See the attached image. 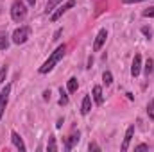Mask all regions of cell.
I'll use <instances>...</instances> for the list:
<instances>
[{
    "instance_id": "6da1fadb",
    "label": "cell",
    "mask_w": 154,
    "mask_h": 152,
    "mask_svg": "<svg viewBox=\"0 0 154 152\" xmlns=\"http://www.w3.org/2000/svg\"><path fill=\"white\" fill-rule=\"evenodd\" d=\"M65 54H66V45L63 43V45H59V47H57V48L48 56V59L39 66L38 72H39V74H48V72H50V70H52V68H54V66L63 59V56H65Z\"/></svg>"
},
{
    "instance_id": "7a4b0ae2",
    "label": "cell",
    "mask_w": 154,
    "mask_h": 152,
    "mask_svg": "<svg viewBox=\"0 0 154 152\" xmlns=\"http://www.w3.org/2000/svg\"><path fill=\"white\" fill-rule=\"evenodd\" d=\"M27 16V5L22 0H14L11 5V18L14 22H23Z\"/></svg>"
},
{
    "instance_id": "3957f363",
    "label": "cell",
    "mask_w": 154,
    "mask_h": 152,
    "mask_svg": "<svg viewBox=\"0 0 154 152\" xmlns=\"http://www.w3.org/2000/svg\"><path fill=\"white\" fill-rule=\"evenodd\" d=\"M29 36H31V27L23 25V27H18V29L13 32L11 39H13V43H14V45H23V43L29 39Z\"/></svg>"
},
{
    "instance_id": "277c9868",
    "label": "cell",
    "mask_w": 154,
    "mask_h": 152,
    "mask_svg": "<svg viewBox=\"0 0 154 152\" xmlns=\"http://www.w3.org/2000/svg\"><path fill=\"white\" fill-rule=\"evenodd\" d=\"M74 5H75V0H68V2H65L63 5H59V7H57V11L50 14V22H57V20H59L66 11H70Z\"/></svg>"
},
{
    "instance_id": "5b68a950",
    "label": "cell",
    "mask_w": 154,
    "mask_h": 152,
    "mask_svg": "<svg viewBox=\"0 0 154 152\" xmlns=\"http://www.w3.org/2000/svg\"><path fill=\"white\" fill-rule=\"evenodd\" d=\"M9 93H11V84H5V88L0 91V118L4 116V111L9 102Z\"/></svg>"
},
{
    "instance_id": "8992f818",
    "label": "cell",
    "mask_w": 154,
    "mask_h": 152,
    "mask_svg": "<svg viewBox=\"0 0 154 152\" xmlns=\"http://www.w3.org/2000/svg\"><path fill=\"white\" fill-rule=\"evenodd\" d=\"M79 138H81V132L79 131H74L68 138H65V149L66 150H72L77 143H79Z\"/></svg>"
},
{
    "instance_id": "52a82bcc",
    "label": "cell",
    "mask_w": 154,
    "mask_h": 152,
    "mask_svg": "<svg viewBox=\"0 0 154 152\" xmlns=\"http://www.w3.org/2000/svg\"><path fill=\"white\" fill-rule=\"evenodd\" d=\"M106 38H108V31L106 29H100L99 34H97V38H95V43H93V50L95 52H99L102 48V45L106 43Z\"/></svg>"
},
{
    "instance_id": "ba28073f",
    "label": "cell",
    "mask_w": 154,
    "mask_h": 152,
    "mask_svg": "<svg viewBox=\"0 0 154 152\" xmlns=\"http://www.w3.org/2000/svg\"><path fill=\"white\" fill-rule=\"evenodd\" d=\"M142 72V56L140 54H134V59H133V66H131V75L138 77Z\"/></svg>"
},
{
    "instance_id": "9c48e42d",
    "label": "cell",
    "mask_w": 154,
    "mask_h": 152,
    "mask_svg": "<svg viewBox=\"0 0 154 152\" xmlns=\"http://www.w3.org/2000/svg\"><path fill=\"white\" fill-rule=\"evenodd\" d=\"M11 141H13V145H14L18 150L25 152V143H23V140L20 138V134H18L16 131H13V132H11Z\"/></svg>"
},
{
    "instance_id": "30bf717a",
    "label": "cell",
    "mask_w": 154,
    "mask_h": 152,
    "mask_svg": "<svg viewBox=\"0 0 154 152\" xmlns=\"http://www.w3.org/2000/svg\"><path fill=\"white\" fill-rule=\"evenodd\" d=\"M133 134H134V125H129V127H127V131H125L124 143H122V150H124V152L129 149V143H131V138H133Z\"/></svg>"
},
{
    "instance_id": "8fae6325",
    "label": "cell",
    "mask_w": 154,
    "mask_h": 152,
    "mask_svg": "<svg viewBox=\"0 0 154 152\" xmlns=\"http://www.w3.org/2000/svg\"><path fill=\"white\" fill-rule=\"evenodd\" d=\"M90 111H91V97H90V95H86V97L82 99V104H81V113L88 114Z\"/></svg>"
},
{
    "instance_id": "7c38bea8",
    "label": "cell",
    "mask_w": 154,
    "mask_h": 152,
    "mask_svg": "<svg viewBox=\"0 0 154 152\" xmlns=\"http://www.w3.org/2000/svg\"><path fill=\"white\" fill-rule=\"evenodd\" d=\"M93 100H95V104H102L104 102V95H102V88L100 86H95L93 88Z\"/></svg>"
},
{
    "instance_id": "4fadbf2b",
    "label": "cell",
    "mask_w": 154,
    "mask_h": 152,
    "mask_svg": "<svg viewBox=\"0 0 154 152\" xmlns=\"http://www.w3.org/2000/svg\"><path fill=\"white\" fill-rule=\"evenodd\" d=\"M152 66H154V61L151 59V57H149V59L145 61V66H143V68H145V77H147V79L152 75V70H154Z\"/></svg>"
},
{
    "instance_id": "5bb4252c",
    "label": "cell",
    "mask_w": 154,
    "mask_h": 152,
    "mask_svg": "<svg viewBox=\"0 0 154 152\" xmlns=\"http://www.w3.org/2000/svg\"><path fill=\"white\" fill-rule=\"evenodd\" d=\"M77 88H79V82H77L75 77H72V79H68V91L70 93H75Z\"/></svg>"
},
{
    "instance_id": "9a60e30c",
    "label": "cell",
    "mask_w": 154,
    "mask_h": 152,
    "mask_svg": "<svg viewBox=\"0 0 154 152\" xmlns=\"http://www.w3.org/2000/svg\"><path fill=\"white\" fill-rule=\"evenodd\" d=\"M9 47V36L7 34H0V50H5Z\"/></svg>"
},
{
    "instance_id": "2e32d148",
    "label": "cell",
    "mask_w": 154,
    "mask_h": 152,
    "mask_svg": "<svg viewBox=\"0 0 154 152\" xmlns=\"http://www.w3.org/2000/svg\"><path fill=\"white\" fill-rule=\"evenodd\" d=\"M59 2H63V0H48V2H47V7H45V13H47V14L52 13V9H54Z\"/></svg>"
},
{
    "instance_id": "e0dca14e",
    "label": "cell",
    "mask_w": 154,
    "mask_h": 152,
    "mask_svg": "<svg viewBox=\"0 0 154 152\" xmlns=\"http://www.w3.org/2000/svg\"><path fill=\"white\" fill-rule=\"evenodd\" d=\"M59 93H61V97H59V106H66V104H68V95L65 93L63 88L59 90Z\"/></svg>"
},
{
    "instance_id": "ac0fdd59",
    "label": "cell",
    "mask_w": 154,
    "mask_h": 152,
    "mask_svg": "<svg viewBox=\"0 0 154 152\" xmlns=\"http://www.w3.org/2000/svg\"><path fill=\"white\" fill-rule=\"evenodd\" d=\"M147 114H149V118H151V120H154V99L147 104Z\"/></svg>"
},
{
    "instance_id": "d6986e66",
    "label": "cell",
    "mask_w": 154,
    "mask_h": 152,
    "mask_svg": "<svg viewBox=\"0 0 154 152\" xmlns=\"http://www.w3.org/2000/svg\"><path fill=\"white\" fill-rule=\"evenodd\" d=\"M47 149H48V150H57V145H56V138H54V136L48 138V145H47Z\"/></svg>"
},
{
    "instance_id": "ffe728a7",
    "label": "cell",
    "mask_w": 154,
    "mask_h": 152,
    "mask_svg": "<svg viewBox=\"0 0 154 152\" xmlns=\"http://www.w3.org/2000/svg\"><path fill=\"white\" fill-rule=\"evenodd\" d=\"M102 79H104L106 86H109V84L113 82V75H111V72H104V75H102Z\"/></svg>"
},
{
    "instance_id": "44dd1931",
    "label": "cell",
    "mask_w": 154,
    "mask_h": 152,
    "mask_svg": "<svg viewBox=\"0 0 154 152\" xmlns=\"http://www.w3.org/2000/svg\"><path fill=\"white\" fill-rule=\"evenodd\" d=\"M142 16H143V18H154V5L149 7V9H145V11L142 13Z\"/></svg>"
},
{
    "instance_id": "7402d4cb",
    "label": "cell",
    "mask_w": 154,
    "mask_h": 152,
    "mask_svg": "<svg viewBox=\"0 0 154 152\" xmlns=\"http://www.w3.org/2000/svg\"><path fill=\"white\" fill-rule=\"evenodd\" d=\"M5 75H7V66H2V68H0V84L4 82Z\"/></svg>"
},
{
    "instance_id": "603a6c76",
    "label": "cell",
    "mask_w": 154,
    "mask_h": 152,
    "mask_svg": "<svg viewBox=\"0 0 154 152\" xmlns=\"http://www.w3.org/2000/svg\"><path fill=\"white\" fill-rule=\"evenodd\" d=\"M142 32H143V34H145L149 39H151V36H152V31H151L149 27H142Z\"/></svg>"
},
{
    "instance_id": "cb8c5ba5",
    "label": "cell",
    "mask_w": 154,
    "mask_h": 152,
    "mask_svg": "<svg viewBox=\"0 0 154 152\" xmlns=\"http://www.w3.org/2000/svg\"><path fill=\"white\" fill-rule=\"evenodd\" d=\"M147 149H149V145H147V143H140V145H136V147H134V150H147Z\"/></svg>"
},
{
    "instance_id": "d4e9b609",
    "label": "cell",
    "mask_w": 154,
    "mask_h": 152,
    "mask_svg": "<svg viewBox=\"0 0 154 152\" xmlns=\"http://www.w3.org/2000/svg\"><path fill=\"white\" fill-rule=\"evenodd\" d=\"M88 149H90V150H100V147H99V145H97L95 141H91V143L88 145Z\"/></svg>"
},
{
    "instance_id": "484cf974",
    "label": "cell",
    "mask_w": 154,
    "mask_h": 152,
    "mask_svg": "<svg viewBox=\"0 0 154 152\" xmlns=\"http://www.w3.org/2000/svg\"><path fill=\"white\" fill-rule=\"evenodd\" d=\"M43 99L45 100H50V90L48 91H43Z\"/></svg>"
},
{
    "instance_id": "4316f807",
    "label": "cell",
    "mask_w": 154,
    "mask_h": 152,
    "mask_svg": "<svg viewBox=\"0 0 154 152\" xmlns=\"http://www.w3.org/2000/svg\"><path fill=\"white\" fill-rule=\"evenodd\" d=\"M124 4H136V2H143V0H122Z\"/></svg>"
},
{
    "instance_id": "83f0119b",
    "label": "cell",
    "mask_w": 154,
    "mask_h": 152,
    "mask_svg": "<svg viewBox=\"0 0 154 152\" xmlns=\"http://www.w3.org/2000/svg\"><path fill=\"white\" fill-rule=\"evenodd\" d=\"M61 32H63L61 29H59V31H56V34H54V39H57V38H59V36H61Z\"/></svg>"
},
{
    "instance_id": "f1b7e54d",
    "label": "cell",
    "mask_w": 154,
    "mask_h": 152,
    "mask_svg": "<svg viewBox=\"0 0 154 152\" xmlns=\"http://www.w3.org/2000/svg\"><path fill=\"white\" fill-rule=\"evenodd\" d=\"M27 4H29V5H34V4H36V0H27Z\"/></svg>"
}]
</instances>
